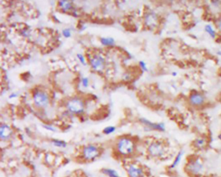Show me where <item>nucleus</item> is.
<instances>
[{"instance_id": "obj_5", "label": "nucleus", "mask_w": 221, "mask_h": 177, "mask_svg": "<svg viewBox=\"0 0 221 177\" xmlns=\"http://www.w3.org/2000/svg\"><path fill=\"white\" fill-rule=\"evenodd\" d=\"M33 101L38 107H46L49 104V98L46 93L42 91H37L33 95Z\"/></svg>"}, {"instance_id": "obj_12", "label": "nucleus", "mask_w": 221, "mask_h": 177, "mask_svg": "<svg viewBox=\"0 0 221 177\" xmlns=\"http://www.w3.org/2000/svg\"><path fill=\"white\" fill-rule=\"evenodd\" d=\"M207 139L203 137H199L194 140L193 142V147L197 151H202L207 146Z\"/></svg>"}, {"instance_id": "obj_28", "label": "nucleus", "mask_w": 221, "mask_h": 177, "mask_svg": "<svg viewBox=\"0 0 221 177\" xmlns=\"http://www.w3.org/2000/svg\"><path fill=\"white\" fill-rule=\"evenodd\" d=\"M218 138H219V139H220V140H221V133L219 135V136H218Z\"/></svg>"}, {"instance_id": "obj_10", "label": "nucleus", "mask_w": 221, "mask_h": 177, "mask_svg": "<svg viewBox=\"0 0 221 177\" xmlns=\"http://www.w3.org/2000/svg\"><path fill=\"white\" fill-rule=\"evenodd\" d=\"M204 96L199 93H194L190 95L189 101L191 104L194 106H200L204 103Z\"/></svg>"}, {"instance_id": "obj_16", "label": "nucleus", "mask_w": 221, "mask_h": 177, "mask_svg": "<svg viewBox=\"0 0 221 177\" xmlns=\"http://www.w3.org/2000/svg\"><path fill=\"white\" fill-rule=\"evenodd\" d=\"M103 173L108 177H120L116 170L112 169H104Z\"/></svg>"}, {"instance_id": "obj_2", "label": "nucleus", "mask_w": 221, "mask_h": 177, "mask_svg": "<svg viewBox=\"0 0 221 177\" xmlns=\"http://www.w3.org/2000/svg\"><path fill=\"white\" fill-rule=\"evenodd\" d=\"M147 152L151 158L155 159L163 160L167 158V147L165 143L160 140L150 143L147 147Z\"/></svg>"}, {"instance_id": "obj_27", "label": "nucleus", "mask_w": 221, "mask_h": 177, "mask_svg": "<svg viewBox=\"0 0 221 177\" xmlns=\"http://www.w3.org/2000/svg\"><path fill=\"white\" fill-rule=\"evenodd\" d=\"M218 28L219 29V31L221 32V18H220L219 21L218 22Z\"/></svg>"}, {"instance_id": "obj_1", "label": "nucleus", "mask_w": 221, "mask_h": 177, "mask_svg": "<svg viewBox=\"0 0 221 177\" xmlns=\"http://www.w3.org/2000/svg\"><path fill=\"white\" fill-rule=\"evenodd\" d=\"M204 164L202 159L199 156H191L187 159L185 165V171L187 175L193 177H199L204 172Z\"/></svg>"}, {"instance_id": "obj_18", "label": "nucleus", "mask_w": 221, "mask_h": 177, "mask_svg": "<svg viewBox=\"0 0 221 177\" xmlns=\"http://www.w3.org/2000/svg\"><path fill=\"white\" fill-rule=\"evenodd\" d=\"M52 143H53V145L56 147H66L67 144L64 141H62V140H60V139H53L52 140Z\"/></svg>"}, {"instance_id": "obj_25", "label": "nucleus", "mask_w": 221, "mask_h": 177, "mask_svg": "<svg viewBox=\"0 0 221 177\" xmlns=\"http://www.w3.org/2000/svg\"><path fill=\"white\" fill-rule=\"evenodd\" d=\"M139 65H140L141 67H142V68L143 70H145V71H147V68L146 64L143 61H140L139 62Z\"/></svg>"}, {"instance_id": "obj_23", "label": "nucleus", "mask_w": 221, "mask_h": 177, "mask_svg": "<svg viewBox=\"0 0 221 177\" xmlns=\"http://www.w3.org/2000/svg\"><path fill=\"white\" fill-rule=\"evenodd\" d=\"M82 85L84 86V87H88V85H89V80L87 77H84L82 79Z\"/></svg>"}, {"instance_id": "obj_13", "label": "nucleus", "mask_w": 221, "mask_h": 177, "mask_svg": "<svg viewBox=\"0 0 221 177\" xmlns=\"http://www.w3.org/2000/svg\"><path fill=\"white\" fill-rule=\"evenodd\" d=\"M141 120H142V122L143 124H145L150 129L156 130V131H158L160 132H163L165 131V126H164L163 123H153L145 119H142Z\"/></svg>"}, {"instance_id": "obj_7", "label": "nucleus", "mask_w": 221, "mask_h": 177, "mask_svg": "<svg viewBox=\"0 0 221 177\" xmlns=\"http://www.w3.org/2000/svg\"><path fill=\"white\" fill-rule=\"evenodd\" d=\"M127 175L129 177H143L144 171L140 165L132 163L127 168Z\"/></svg>"}, {"instance_id": "obj_11", "label": "nucleus", "mask_w": 221, "mask_h": 177, "mask_svg": "<svg viewBox=\"0 0 221 177\" xmlns=\"http://www.w3.org/2000/svg\"><path fill=\"white\" fill-rule=\"evenodd\" d=\"M184 155H185V151H183V150L179 151L176 155L175 158L173 159L171 163H170L169 168L171 169H175L177 167H178L180 165L181 162H182Z\"/></svg>"}, {"instance_id": "obj_8", "label": "nucleus", "mask_w": 221, "mask_h": 177, "mask_svg": "<svg viewBox=\"0 0 221 177\" xmlns=\"http://www.w3.org/2000/svg\"><path fill=\"white\" fill-rule=\"evenodd\" d=\"M90 64L95 71L100 72L105 67V59L99 55H95L90 60Z\"/></svg>"}, {"instance_id": "obj_3", "label": "nucleus", "mask_w": 221, "mask_h": 177, "mask_svg": "<svg viewBox=\"0 0 221 177\" xmlns=\"http://www.w3.org/2000/svg\"><path fill=\"white\" fill-rule=\"evenodd\" d=\"M117 149L121 155L129 156L135 151V143L129 138H121L117 143Z\"/></svg>"}, {"instance_id": "obj_22", "label": "nucleus", "mask_w": 221, "mask_h": 177, "mask_svg": "<svg viewBox=\"0 0 221 177\" xmlns=\"http://www.w3.org/2000/svg\"><path fill=\"white\" fill-rule=\"evenodd\" d=\"M77 58L79 59V60L80 61V62L82 63V64L86 66V61H85V59L84 57V56L81 54H77Z\"/></svg>"}, {"instance_id": "obj_15", "label": "nucleus", "mask_w": 221, "mask_h": 177, "mask_svg": "<svg viewBox=\"0 0 221 177\" xmlns=\"http://www.w3.org/2000/svg\"><path fill=\"white\" fill-rule=\"evenodd\" d=\"M100 41L103 45L106 46H113L115 43L114 39L111 37H103L100 39Z\"/></svg>"}, {"instance_id": "obj_14", "label": "nucleus", "mask_w": 221, "mask_h": 177, "mask_svg": "<svg viewBox=\"0 0 221 177\" xmlns=\"http://www.w3.org/2000/svg\"><path fill=\"white\" fill-rule=\"evenodd\" d=\"M157 22H158V18H157L156 14L154 12L149 13L146 16L145 23L147 26L150 27H155L156 25Z\"/></svg>"}, {"instance_id": "obj_26", "label": "nucleus", "mask_w": 221, "mask_h": 177, "mask_svg": "<svg viewBox=\"0 0 221 177\" xmlns=\"http://www.w3.org/2000/svg\"><path fill=\"white\" fill-rule=\"evenodd\" d=\"M17 97V94L16 93H12V94L9 96L10 99H12V98H15Z\"/></svg>"}, {"instance_id": "obj_6", "label": "nucleus", "mask_w": 221, "mask_h": 177, "mask_svg": "<svg viewBox=\"0 0 221 177\" xmlns=\"http://www.w3.org/2000/svg\"><path fill=\"white\" fill-rule=\"evenodd\" d=\"M67 107L69 112L78 114L84 111V103L79 99H73L68 101Z\"/></svg>"}, {"instance_id": "obj_24", "label": "nucleus", "mask_w": 221, "mask_h": 177, "mask_svg": "<svg viewBox=\"0 0 221 177\" xmlns=\"http://www.w3.org/2000/svg\"><path fill=\"white\" fill-rule=\"evenodd\" d=\"M43 127H44L46 129L48 130V131H50L55 132L56 131V129L54 127H53V126H50V125H43Z\"/></svg>"}, {"instance_id": "obj_4", "label": "nucleus", "mask_w": 221, "mask_h": 177, "mask_svg": "<svg viewBox=\"0 0 221 177\" xmlns=\"http://www.w3.org/2000/svg\"><path fill=\"white\" fill-rule=\"evenodd\" d=\"M83 157L86 160L88 161H93L98 158L100 152L99 149L95 145H89L84 147L82 152Z\"/></svg>"}, {"instance_id": "obj_21", "label": "nucleus", "mask_w": 221, "mask_h": 177, "mask_svg": "<svg viewBox=\"0 0 221 177\" xmlns=\"http://www.w3.org/2000/svg\"><path fill=\"white\" fill-rule=\"evenodd\" d=\"M62 34L65 38H69L71 36V31L69 29H65L62 31Z\"/></svg>"}, {"instance_id": "obj_9", "label": "nucleus", "mask_w": 221, "mask_h": 177, "mask_svg": "<svg viewBox=\"0 0 221 177\" xmlns=\"http://www.w3.org/2000/svg\"><path fill=\"white\" fill-rule=\"evenodd\" d=\"M12 134V131L9 126L3 124L0 127V138L2 140L9 139Z\"/></svg>"}, {"instance_id": "obj_17", "label": "nucleus", "mask_w": 221, "mask_h": 177, "mask_svg": "<svg viewBox=\"0 0 221 177\" xmlns=\"http://www.w3.org/2000/svg\"><path fill=\"white\" fill-rule=\"evenodd\" d=\"M59 6L65 11H69L72 9V3L68 1H60L59 2Z\"/></svg>"}, {"instance_id": "obj_19", "label": "nucleus", "mask_w": 221, "mask_h": 177, "mask_svg": "<svg viewBox=\"0 0 221 177\" xmlns=\"http://www.w3.org/2000/svg\"><path fill=\"white\" fill-rule=\"evenodd\" d=\"M205 30H206V31L207 33V34H208L211 37H212L213 38L215 37V35H216L215 32V31H214V29H213L212 25H206Z\"/></svg>"}, {"instance_id": "obj_20", "label": "nucleus", "mask_w": 221, "mask_h": 177, "mask_svg": "<svg viewBox=\"0 0 221 177\" xmlns=\"http://www.w3.org/2000/svg\"><path fill=\"white\" fill-rule=\"evenodd\" d=\"M115 131H116L115 126H107V127H106L105 129L103 130V132L105 133V134H110L115 132Z\"/></svg>"}]
</instances>
